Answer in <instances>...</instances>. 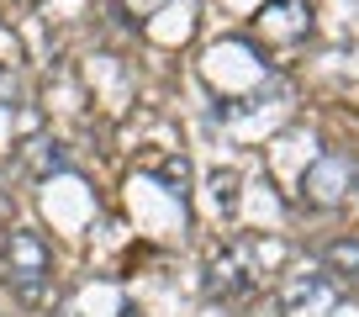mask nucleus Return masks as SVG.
Wrapping results in <instances>:
<instances>
[{
	"instance_id": "nucleus-1",
	"label": "nucleus",
	"mask_w": 359,
	"mask_h": 317,
	"mask_svg": "<svg viewBox=\"0 0 359 317\" xmlns=\"http://www.w3.org/2000/svg\"><path fill=\"white\" fill-rule=\"evenodd\" d=\"M6 281H11L16 302L27 306H48L53 302V254L32 227H16L6 238Z\"/></svg>"
},
{
	"instance_id": "nucleus-2",
	"label": "nucleus",
	"mask_w": 359,
	"mask_h": 317,
	"mask_svg": "<svg viewBox=\"0 0 359 317\" xmlns=\"http://www.w3.org/2000/svg\"><path fill=\"white\" fill-rule=\"evenodd\" d=\"M338 306V281L327 270H296L280 285V312L285 317H327Z\"/></svg>"
},
{
	"instance_id": "nucleus-3",
	"label": "nucleus",
	"mask_w": 359,
	"mask_h": 317,
	"mask_svg": "<svg viewBox=\"0 0 359 317\" xmlns=\"http://www.w3.org/2000/svg\"><path fill=\"white\" fill-rule=\"evenodd\" d=\"M338 180L348 185V158H344V154H323V158L312 164V170L302 175V191L312 196L317 206H333V201H338V191H333Z\"/></svg>"
},
{
	"instance_id": "nucleus-4",
	"label": "nucleus",
	"mask_w": 359,
	"mask_h": 317,
	"mask_svg": "<svg viewBox=\"0 0 359 317\" xmlns=\"http://www.w3.org/2000/svg\"><path fill=\"white\" fill-rule=\"evenodd\" d=\"M323 270L338 285H359V238L354 233H338L323 243Z\"/></svg>"
},
{
	"instance_id": "nucleus-5",
	"label": "nucleus",
	"mask_w": 359,
	"mask_h": 317,
	"mask_svg": "<svg viewBox=\"0 0 359 317\" xmlns=\"http://www.w3.org/2000/svg\"><path fill=\"white\" fill-rule=\"evenodd\" d=\"M212 291H222V296H233V291H248V281H243V270H238V259L233 254H217L212 259Z\"/></svg>"
},
{
	"instance_id": "nucleus-6",
	"label": "nucleus",
	"mask_w": 359,
	"mask_h": 317,
	"mask_svg": "<svg viewBox=\"0 0 359 317\" xmlns=\"http://www.w3.org/2000/svg\"><path fill=\"white\" fill-rule=\"evenodd\" d=\"M32 170H37V175H48V170H64V148H58V143H37V154H32Z\"/></svg>"
}]
</instances>
